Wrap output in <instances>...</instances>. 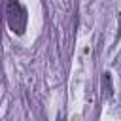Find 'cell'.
Wrapping results in <instances>:
<instances>
[{"label":"cell","instance_id":"1","mask_svg":"<svg viewBox=\"0 0 121 121\" xmlns=\"http://www.w3.org/2000/svg\"><path fill=\"white\" fill-rule=\"evenodd\" d=\"M8 25L17 34H23L25 32V26H26V11H25V8L17 0H9L8 2Z\"/></svg>","mask_w":121,"mask_h":121},{"label":"cell","instance_id":"2","mask_svg":"<svg viewBox=\"0 0 121 121\" xmlns=\"http://www.w3.org/2000/svg\"><path fill=\"white\" fill-rule=\"evenodd\" d=\"M102 85H104L106 96H112V76H110V74H104V76H102Z\"/></svg>","mask_w":121,"mask_h":121}]
</instances>
